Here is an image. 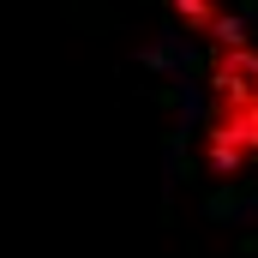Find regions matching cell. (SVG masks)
Instances as JSON below:
<instances>
[{"mask_svg":"<svg viewBox=\"0 0 258 258\" xmlns=\"http://www.w3.org/2000/svg\"><path fill=\"white\" fill-rule=\"evenodd\" d=\"M204 156L216 174H234L258 156V96H216L204 120Z\"/></svg>","mask_w":258,"mask_h":258,"instance_id":"obj_1","label":"cell"},{"mask_svg":"<svg viewBox=\"0 0 258 258\" xmlns=\"http://www.w3.org/2000/svg\"><path fill=\"white\" fill-rule=\"evenodd\" d=\"M174 12H180V24L192 36H216V24H222V6L216 0H174Z\"/></svg>","mask_w":258,"mask_h":258,"instance_id":"obj_2","label":"cell"}]
</instances>
